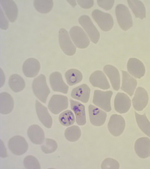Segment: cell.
Instances as JSON below:
<instances>
[{"mask_svg":"<svg viewBox=\"0 0 150 169\" xmlns=\"http://www.w3.org/2000/svg\"><path fill=\"white\" fill-rule=\"evenodd\" d=\"M32 88L36 96L42 102L45 103L50 91L47 84L45 76L41 74L35 78L32 83Z\"/></svg>","mask_w":150,"mask_h":169,"instance_id":"6da1fadb","label":"cell"},{"mask_svg":"<svg viewBox=\"0 0 150 169\" xmlns=\"http://www.w3.org/2000/svg\"><path fill=\"white\" fill-rule=\"evenodd\" d=\"M115 13L118 23L122 30L126 31L132 26V17L127 6L122 4L118 5Z\"/></svg>","mask_w":150,"mask_h":169,"instance_id":"7a4b0ae2","label":"cell"},{"mask_svg":"<svg viewBox=\"0 0 150 169\" xmlns=\"http://www.w3.org/2000/svg\"><path fill=\"white\" fill-rule=\"evenodd\" d=\"M113 92L111 90L104 91L95 90L94 92L93 102L98 107L109 112L111 110L110 101Z\"/></svg>","mask_w":150,"mask_h":169,"instance_id":"3957f363","label":"cell"},{"mask_svg":"<svg viewBox=\"0 0 150 169\" xmlns=\"http://www.w3.org/2000/svg\"><path fill=\"white\" fill-rule=\"evenodd\" d=\"M92 16L103 31L110 30L114 25L112 16L109 14L103 12L98 9L94 10L92 13Z\"/></svg>","mask_w":150,"mask_h":169,"instance_id":"277c9868","label":"cell"},{"mask_svg":"<svg viewBox=\"0 0 150 169\" xmlns=\"http://www.w3.org/2000/svg\"><path fill=\"white\" fill-rule=\"evenodd\" d=\"M69 33L74 43L78 48L84 49L87 47L90 41L83 29L80 27L75 26L69 31Z\"/></svg>","mask_w":150,"mask_h":169,"instance_id":"5b68a950","label":"cell"},{"mask_svg":"<svg viewBox=\"0 0 150 169\" xmlns=\"http://www.w3.org/2000/svg\"><path fill=\"white\" fill-rule=\"evenodd\" d=\"M80 24L85 30L91 41L96 44L100 38V33L89 16L84 15L81 16L79 19Z\"/></svg>","mask_w":150,"mask_h":169,"instance_id":"8992f818","label":"cell"},{"mask_svg":"<svg viewBox=\"0 0 150 169\" xmlns=\"http://www.w3.org/2000/svg\"><path fill=\"white\" fill-rule=\"evenodd\" d=\"M68 106V99L66 96L58 94L53 95L48 105L49 110L53 114L57 115L66 109Z\"/></svg>","mask_w":150,"mask_h":169,"instance_id":"52a82bcc","label":"cell"},{"mask_svg":"<svg viewBox=\"0 0 150 169\" xmlns=\"http://www.w3.org/2000/svg\"><path fill=\"white\" fill-rule=\"evenodd\" d=\"M59 41L60 47L65 54L72 56L75 53L76 48L71 41L68 32L63 28L59 30Z\"/></svg>","mask_w":150,"mask_h":169,"instance_id":"ba28073f","label":"cell"},{"mask_svg":"<svg viewBox=\"0 0 150 169\" xmlns=\"http://www.w3.org/2000/svg\"><path fill=\"white\" fill-rule=\"evenodd\" d=\"M8 146L13 153L20 155L26 152L28 148V145L23 137L17 135L10 139L8 143Z\"/></svg>","mask_w":150,"mask_h":169,"instance_id":"9c48e42d","label":"cell"},{"mask_svg":"<svg viewBox=\"0 0 150 169\" xmlns=\"http://www.w3.org/2000/svg\"><path fill=\"white\" fill-rule=\"evenodd\" d=\"M125 126L124 119L121 115H112L109 119L108 128L112 135L115 136L120 135L123 132Z\"/></svg>","mask_w":150,"mask_h":169,"instance_id":"30bf717a","label":"cell"},{"mask_svg":"<svg viewBox=\"0 0 150 169\" xmlns=\"http://www.w3.org/2000/svg\"><path fill=\"white\" fill-rule=\"evenodd\" d=\"M88 111L90 121L92 124L99 126L104 124L107 117L105 112L91 104L88 106Z\"/></svg>","mask_w":150,"mask_h":169,"instance_id":"8fae6325","label":"cell"},{"mask_svg":"<svg viewBox=\"0 0 150 169\" xmlns=\"http://www.w3.org/2000/svg\"><path fill=\"white\" fill-rule=\"evenodd\" d=\"M148 100V93L146 90L141 87L137 88L132 99L135 109L138 111L142 110L147 105Z\"/></svg>","mask_w":150,"mask_h":169,"instance_id":"7c38bea8","label":"cell"},{"mask_svg":"<svg viewBox=\"0 0 150 169\" xmlns=\"http://www.w3.org/2000/svg\"><path fill=\"white\" fill-rule=\"evenodd\" d=\"M49 82L54 91L64 94L67 93L69 87L64 81L61 74L59 72H55L50 75Z\"/></svg>","mask_w":150,"mask_h":169,"instance_id":"4fadbf2b","label":"cell"},{"mask_svg":"<svg viewBox=\"0 0 150 169\" xmlns=\"http://www.w3.org/2000/svg\"><path fill=\"white\" fill-rule=\"evenodd\" d=\"M131 105V100L126 94L120 92L117 93L114 101V107L116 111L120 114L125 113Z\"/></svg>","mask_w":150,"mask_h":169,"instance_id":"5bb4252c","label":"cell"},{"mask_svg":"<svg viewBox=\"0 0 150 169\" xmlns=\"http://www.w3.org/2000/svg\"><path fill=\"white\" fill-rule=\"evenodd\" d=\"M127 69L129 73L137 78H140L145 73V67L142 62L135 58H131L127 63Z\"/></svg>","mask_w":150,"mask_h":169,"instance_id":"9a60e30c","label":"cell"},{"mask_svg":"<svg viewBox=\"0 0 150 169\" xmlns=\"http://www.w3.org/2000/svg\"><path fill=\"white\" fill-rule=\"evenodd\" d=\"M89 80L91 84L95 87L103 89H107L110 86L105 75L101 71L97 70L90 75Z\"/></svg>","mask_w":150,"mask_h":169,"instance_id":"2e32d148","label":"cell"},{"mask_svg":"<svg viewBox=\"0 0 150 169\" xmlns=\"http://www.w3.org/2000/svg\"><path fill=\"white\" fill-rule=\"evenodd\" d=\"M40 69L39 61L33 58L26 60L23 65V71L24 75L28 77H33L38 73Z\"/></svg>","mask_w":150,"mask_h":169,"instance_id":"e0dca14e","label":"cell"},{"mask_svg":"<svg viewBox=\"0 0 150 169\" xmlns=\"http://www.w3.org/2000/svg\"><path fill=\"white\" fill-rule=\"evenodd\" d=\"M35 107L37 116L40 121L46 127L51 128L52 124V119L47 108L37 100L36 101Z\"/></svg>","mask_w":150,"mask_h":169,"instance_id":"ac0fdd59","label":"cell"},{"mask_svg":"<svg viewBox=\"0 0 150 169\" xmlns=\"http://www.w3.org/2000/svg\"><path fill=\"white\" fill-rule=\"evenodd\" d=\"M71 108L74 112L75 116L76 122L79 125H83L86 123V117L85 107L80 102L70 100Z\"/></svg>","mask_w":150,"mask_h":169,"instance_id":"d6986e66","label":"cell"},{"mask_svg":"<svg viewBox=\"0 0 150 169\" xmlns=\"http://www.w3.org/2000/svg\"><path fill=\"white\" fill-rule=\"evenodd\" d=\"M104 72L110 82L113 89L118 91L120 87V76L118 69L111 65H106L103 68Z\"/></svg>","mask_w":150,"mask_h":169,"instance_id":"ffe728a7","label":"cell"},{"mask_svg":"<svg viewBox=\"0 0 150 169\" xmlns=\"http://www.w3.org/2000/svg\"><path fill=\"white\" fill-rule=\"evenodd\" d=\"M150 148V140L148 137H141L138 139L135 145V149L137 155L144 158L149 156Z\"/></svg>","mask_w":150,"mask_h":169,"instance_id":"44dd1931","label":"cell"},{"mask_svg":"<svg viewBox=\"0 0 150 169\" xmlns=\"http://www.w3.org/2000/svg\"><path fill=\"white\" fill-rule=\"evenodd\" d=\"M90 91V88L86 84H83L73 89L71 96L73 98L86 103L89 100Z\"/></svg>","mask_w":150,"mask_h":169,"instance_id":"7402d4cb","label":"cell"},{"mask_svg":"<svg viewBox=\"0 0 150 169\" xmlns=\"http://www.w3.org/2000/svg\"><path fill=\"white\" fill-rule=\"evenodd\" d=\"M122 82L121 89L130 96L133 94L137 84L136 80L126 71H122Z\"/></svg>","mask_w":150,"mask_h":169,"instance_id":"603a6c76","label":"cell"},{"mask_svg":"<svg viewBox=\"0 0 150 169\" xmlns=\"http://www.w3.org/2000/svg\"><path fill=\"white\" fill-rule=\"evenodd\" d=\"M27 134L31 141L35 144L40 145L44 142V132L38 125L36 124L30 126L28 128Z\"/></svg>","mask_w":150,"mask_h":169,"instance_id":"cb8c5ba5","label":"cell"},{"mask_svg":"<svg viewBox=\"0 0 150 169\" xmlns=\"http://www.w3.org/2000/svg\"><path fill=\"white\" fill-rule=\"evenodd\" d=\"M0 3L5 14L10 21L14 22L18 15V9L16 4L12 0H0Z\"/></svg>","mask_w":150,"mask_h":169,"instance_id":"d4e9b609","label":"cell"},{"mask_svg":"<svg viewBox=\"0 0 150 169\" xmlns=\"http://www.w3.org/2000/svg\"><path fill=\"white\" fill-rule=\"evenodd\" d=\"M14 106V101L11 96L6 92H3L0 94V112L3 114H7L11 112Z\"/></svg>","mask_w":150,"mask_h":169,"instance_id":"484cf974","label":"cell"},{"mask_svg":"<svg viewBox=\"0 0 150 169\" xmlns=\"http://www.w3.org/2000/svg\"><path fill=\"white\" fill-rule=\"evenodd\" d=\"M127 2L136 17L141 19L145 17V7L142 2L139 0H128Z\"/></svg>","mask_w":150,"mask_h":169,"instance_id":"4316f807","label":"cell"},{"mask_svg":"<svg viewBox=\"0 0 150 169\" xmlns=\"http://www.w3.org/2000/svg\"><path fill=\"white\" fill-rule=\"evenodd\" d=\"M65 76L69 85L72 86L81 82L83 79L81 72L75 69H71L65 73Z\"/></svg>","mask_w":150,"mask_h":169,"instance_id":"83f0119b","label":"cell"},{"mask_svg":"<svg viewBox=\"0 0 150 169\" xmlns=\"http://www.w3.org/2000/svg\"><path fill=\"white\" fill-rule=\"evenodd\" d=\"M9 84L11 89L15 92L23 90L25 86L23 79L18 74H13L10 77Z\"/></svg>","mask_w":150,"mask_h":169,"instance_id":"f1b7e54d","label":"cell"},{"mask_svg":"<svg viewBox=\"0 0 150 169\" xmlns=\"http://www.w3.org/2000/svg\"><path fill=\"white\" fill-rule=\"evenodd\" d=\"M136 120L141 130L150 137V123L145 114L140 115L135 112Z\"/></svg>","mask_w":150,"mask_h":169,"instance_id":"f546056e","label":"cell"},{"mask_svg":"<svg viewBox=\"0 0 150 169\" xmlns=\"http://www.w3.org/2000/svg\"><path fill=\"white\" fill-rule=\"evenodd\" d=\"M64 135L67 140L71 142H75L77 141L80 137L81 131L78 126L73 125L66 129Z\"/></svg>","mask_w":150,"mask_h":169,"instance_id":"4dcf8cb0","label":"cell"},{"mask_svg":"<svg viewBox=\"0 0 150 169\" xmlns=\"http://www.w3.org/2000/svg\"><path fill=\"white\" fill-rule=\"evenodd\" d=\"M33 4L36 9L42 13L49 12L53 6L52 0H34Z\"/></svg>","mask_w":150,"mask_h":169,"instance_id":"1f68e13d","label":"cell"},{"mask_svg":"<svg viewBox=\"0 0 150 169\" xmlns=\"http://www.w3.org/2000/svg\"><path fill=\"white\" fill-rule=\"evenodd\" d=\"M58 120L62 125L68 126L74 123L75 118L73 112L70 110H67L59 115Z\"/></svg>","mask_w":150,"mask_h":169,"instance_id":"d6a6232c","label":"cell"},{"mask_svg":"<svg viewBox=\"0 0 150 169\" xmlns=\"http://www.w3.org/2000/svg\"><path fill=\"white\" fill-rule=\"evenodd\" d=\"M57 147V144L54 140L49 138H46L44 144L41 146V149L43 152L47 154L55 151Z\"/></svg>","mask_w":150,"mask_h":169,"instance_id":"836d02e7","label":"cell"},{"mask_svg":"<svg viewBox=\"0 0 150 169\" xmlns=\"http://www.w3.org/2000/svg\"><path fill=\"white\" fill-rule=\"evenodd\" d=\"M25 167L27 169H40V163L36 158L32 155L26 156L24 160Z\"/></svg>","mask_w":150,"mask_h":169,"instance_id":"e575fe53","label":"cell"},{"mask_svg":"<svg viewBox=\"0 0 150 169\" xmlns=\"http://www.w3.org/2000/svg\"><path fill=\"white\" fill-rule=\"evenodd\" d=\"M119 165L116 160L110 158L105 159L101 165L102 169H118Z\"/></svg>","mask_w":150,"mask_h":169,"instance_id":"d590c367","label":"cell"},{"mask_svg":"<svg viewBox=\"0 0 150 169\" xmlns=\"http://www.w3.org/2000/svg\"><path fill=\"white\" fill-rule=\"evenodd\" d=\"M114 2V0H97L98 5L105 10L110 9Z\"/></svg>","mask_w":150,"mask_h":169,"instance_id":"8d00e7d4","label":"cell"},{"mask_svg":"<svg viewBox=\"0 0 150 169\" xmlns=\"http://www.w3.org/2000/svg\"><path fill=\"white\" fill-rule=\"evenodd\" d=\"M77 2L81 7L85 9L91 8L94 4L93 0H78Z\"/></svg>","mask_w":150,"mask_h":169,"instance_id":"74e56055","label":"cell"},{"mask_svg":"<svg viewBox=\"0 0 150 169\" xmlns=\"http://www.w3.org/2000/svg\"><path fill=\"white\" fill-rule=\"evenodd\" d=\"M2 15L1 14L0 27L3 29H6L8 27V22L6 20L4 16L3 15V12L2 11Z\"/></svg>","mask_w":150,"mask_h":169,"instance_id":"f35d334b","label":"cell"},{"mask_svg":"<svg viewBox=\"0 0 150 169\" xmlns=\"http://www.w3.org/2000/svg\"><path fill=\"white\" fill-rule=\"evenodd\" d=\"M0 141V156L2 158H5L7 156V153L2 141Z\"/></svg>","mask_w":150,"mask_h":169,"instance_id":"ab89813d","label":"cell"},{"mask_svg":"<svg viewBox=\"0 0 150 169\" xmlns=\"http://www.w3.org/2000/svg\"><path fill=\"white\" fill-rule=\"evenodd\" d=\"M67 1L73 7L75 6L76 5L75 1Z\"/></svg>","mask_w":150,"mask_h":169,"instance_id":"60d3db41","label":"cell"},{"mask_svg":"<svg viewBox=\"0 0 150 169\" xmlns=\"http://www.w3.org/2000/svg\"></svg>","mask_w":150,"mask_h":169,"instance_id":"b9f144b4","label":"cell"}]
</instances>
